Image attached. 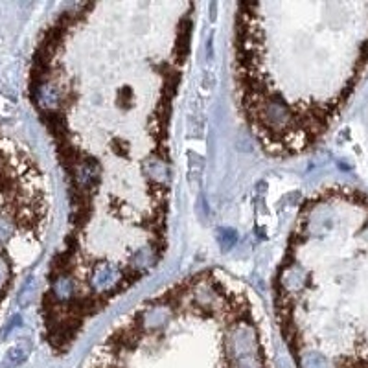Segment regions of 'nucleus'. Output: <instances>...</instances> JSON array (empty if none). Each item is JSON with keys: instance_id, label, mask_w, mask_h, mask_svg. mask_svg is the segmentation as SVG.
<instances>
[{"instance_id": "obj_1", "label": "nucleus", "mask_w": 368, "mask_h": 368, "mask_svg": "<svg viewBox=\"0 0 368 368\" xmlns=\"http://www.w3.org/2000/svg\"><path fill=\"white\" fill-rule=\"evenodd\" d=\"M196 23L197 4L184 0L80 2L37 39L30 102L69 196L39 306L41 335L56 356L166 256L173 115Z\"/></svg>"}, {"instance_id": "obj_2", "label": "nucleus", "mask_w": 368, "mask_h": 368, "mask_svg": "<svg viewBox=\"0 0 368 368\" xmlns=\"http://www.w3.org/2000/svg\"><path fill=\"white\" fill-rule=\"evenodd\" d=\"M368 70V2H240L232 80L264 153L293 159L328 137Z\"/></svg>"}, {"instance_id": "obj_3", "label": "nucleus", "mask_w": 368, "mask_h": 368, "mask_svg": "<svg viewBox=\"0 0 368 368\" xmlns=\"http://www.w3.org/2000/svg\"><path fill=\"white\" fill-rule=\"evenodd\" d=\"M297 368H368V196L332 184L300 205L273 276Z\"/></svg>"}, {"instance_id": "obj_4", "label": "nucleus", "mask_w": 368, "mask_h": 368, "mask_svg": "<svg viewBox=\"0 0 368 368\" xmlns=\"http://www.w3.org/2000/svg\"><path fill=\"white\" fill-rule=\"evenodd\" d=\"M83 368H271V361L247 288L208 267L126 313Z\"/></svg>"}, {"instance_id": "obj_5", "label": "nucleus", "mask_w": 368, "mask_h": 368, "mask_svg": "<svg viewBox=\"0 0 368 368\" xmlns=\"http://www.w3.org/2000/svg\"><path fill=\"white\" fill-rule=\"evenodd\" d=\"M52 218L46 175L28 148L0 131V315L37 262Z\"/></svg>"}]
</instances>
